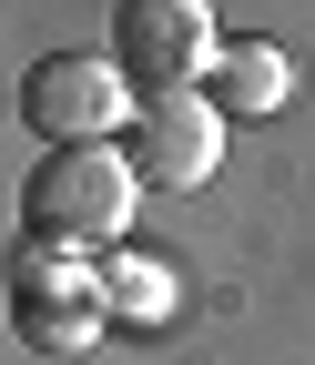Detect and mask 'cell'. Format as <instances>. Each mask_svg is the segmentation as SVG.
<instances>
[{
	"mask_svg": "<svg viewBox=\"0 0 315 365\" xmlns=\"http://www.w3.org/2000/svg\"><path fill=\"white\" fill-rule=\"evenodd\" d=\"M92 284H102V264L81 254V244H41V234L11 244V304H71V294H92Z\"/></svg>",
	"mask_w": 315,
	"mask_h": 365,
	"instance_id": "cell-6",
	"label": "cell"
},
{
	"mask_svg": "<svg viewBox=\"0 0 315 365\" xmlns=\"http://www.w3.org/2000/svg\"><path fill=\"white\" fill-rule=\"evenodd\" d=\"M11 325L31 355H81L102 335V294H71V304H11Z\"/></svg>",
	"mask_w": 315,
	"mask_h": 365,
	"instance_id": "cell-7",
	"label": "cell"
},
{
	"mask_svg": "<svg viewBox=\"0 0 315 365\" xmlns=\"http://www.w3.org/2000/svg\"><path fill=\"white\" fill-rule=\"evenodd\" d=\"M285 91H295V61L275 51V41H224L214 71H204V102L214 112H244V122L285 112Z\"/></svg>",
	"mask_w": 315,
	"mask_h": 365,
	"instance_id": "cell-5",
	"label": "cell"
},
{
	"mask_svg": "<svg viewBox=\"0 0 315 365\" xmlns=\"http://www.w3.org/2000/svg\"><path fill=\"white\" fill-rule=\"evenodd\" d=\"M224 51V31L204 0H122L112 11V71L132 81V102H153V91H194Z\"/></svg>",
	"mask_w": 315,
	"mask_h": 365,
	"instance_id": "cell-2",
	"label": "cell"
},
{
	"mask_svg": "<svg viewBox=\"0 0 315 365\" xmlns=\"http://www.w3.org/2000/svg\"><path fill=\"white\" fill-rule=\"evenodd\" d=\"M21 122L51 153L112 143V132L132 122V81L112 71V51H51V61H31V81H21Z\"/></svg>",
	"mask_w": 315,
	"mask_h": 365,
	"instance_id": "cell-3",
	"label": "cell"
},
{
	"mask_svg": "<svg viewBox=\"0 0 315 365\" xmlns=\"http://www.w3.org/2000/svg\"><path fill=\"white\" fill-rule=\"evenodd\" d=\"M92 294H102V304H122V314H163V294H173V284H163L143 254H112V274H102Z\"/></svg>",
	"mask_w": 315,
	"mask_h": 365,
	"instance_id": "cell-8",
	"label": "cell"
},
{
	"mask_svg": "<svg viewBox=\"0 0 315 365\" xmlns=\"http://www.w3.org/2000/svg\"><path fill=\"white\" fill-rule=\"evenodd\" d=\"M122 132H132L122 163H132V182H153V193H194L224 163V112L204 91H153V102H132Z\"/></svg>",
	"mask_w": 315,
	"mask_h": 365,
	"instance_id": "cell-4",
	"label": "cell"
},
{
	"mask_svg": "<svg viewBox=\"0 0 315 365\" xmlns=\"http://www.w3.org/2000/svg\"><path fill=\"white\" fill-rule=\"evenodd\" d=\"M132 203H143V182H132V163H122V143H71V153H51L31 182H21V223L41 244H112L122 223H132Z\"/></svg>",
	"mask_w": 315,
	"mask_h": 365,
	"instance_id": "cell-1",
	"label": "cell"
}]
</instances>
